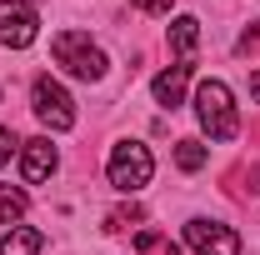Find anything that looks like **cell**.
<instances>
[{
    "label": "cell",
    "mask_w": 260,
    "mask_h": 255,
    "mask_svg": "<svg viewBox=\"0 0 260 255\" xmlns=\"http://www.w3.org/2000/svg\"><path fill=\"white\" fill-rule=\"evenodd\" d=\"M195 115L210 140H235L240 135V115H235V100H230L225 80H200L195 85Z\"/></svg>",
    "instance_id": "6da1fadb"
},
{
    "label": "cell",
    "mask_w": 260,
    "mask_h": 255,
    "mask_svg": "<svg viewBox=\"0 0 260 255\" xmlns=\"http://www.w3.org/2000/svg\"><path fill=\"white\" fill-rule=\"evenodd\" d=\"M50 55H55V65H65L75 80H100V75H105V50H100L85 30H60L50 40Z\"/></svg>",
    "instance_id": "7a4b0ae2"
},
{
    "label": "cell",
    "mask_w": 260,
    "mask_h": 255,
    "mask_svg": "<svg viewBox=\"0 0 260 255\" xmlns=\"http://www.w3.org/2000/svg\"><path fill=\"white\" fill-rule=\"evenodd\" d=\"M105 175H110V185L115 190H145L150 185V175H155V160H150V145H140V140H120L115 150H110V165H105Z\"/></svg>",
    "instance_id": "3957f363"
},
{
    "label": "cell",
    "mask_w": 260,
    "mask_h": 255,
    "mask_svg": "<svg viewBox=\"0 0 260 255\" xmlns=\"http://www.w3.org/2000/svg\"><path fill=\"white\" fill-rule=\"evenodd\" d=\"M30 105H35V115H40L50 130H70L75 125V100L65 95V85L50 80V75H40V80L30 85Z\"/></svg>",
    "instance_id": "277c9868"
},
{
    "label": "cell",
    "mask_w": 260,
    "mask_h": 255,
    "mask_svg": "<svg viewBox=\"0 0 260 255\" xmlns=\"http://www.w3.org/2000/svg\"><path fill=\"white\" fill-rule=\"evenodd\" d=\"M35 35H40V15L30 0H0V45L25 50Z\"/></svg>",
    "instance_id": "5b68a950"
},
{
    "label": "cell",
    "mask_w": 260,
    "mask_h": 255,
    "mask_svg": "<svg viewBox=\"0 0 260 255\" xmlns=\"http://www.w3.org/2000/svg\"><path fill=\"white\" fill-rule=\"evenodd\" d=\"M185 245L195 255H240V235L215 220H190L185 225Z\"/></svg>",
    "instance_id": "8992f818"
},
{
    "label": "cell",
    "mask_w": 260,
    "mask_h": 255,
    "mask_svg": "<svg viewBox=\"0 0 260 255\" xmlns=\"http://www.w3.org/2000/svg\"><path fill=\"white\" fill-rule=\"evenodd\" d=\"M55 165H60V155H55V145H50V135H35V140H25V150H20V175L25 180H45V175H55Z\"/></svg>",
    "instance_id": "52a82bcc"
},
{
    "label": "cell",
    "mask_w": 260,
    "mask_h": 255,
    "mask_svg": "<svg viewBox=\"0 0 260 255\" xmlns=\"http://www.w3.org/2000/svg\"><path fill=\"white\" fill-rule=\"evenodd\" d=\"M185 85H190V65H170V70H160V75H155V85H150V90H155V100H160V105H170V110H175V105L185 100Z\"/></svg>",
    "instance_id": "ba28073f"
},
{
    "label": "cell",
    "mask_w": 260,
    "mask_h": 255,
    "mask_svg": "<svg viewBox=\"0 0 260 255\" xmlns=\"http://www.w3.org/2000/svg\"><path fill=\"white\" fill-rule=\"evenodd\" d=\"M195 45H200V20H195V15H175V20H170V50L180 55V65H190Z\"/></svg>",
    "instance_id": "9c48e42d"
},
{
    "label": "cell",
    "mask_w": 260,
    "mask_h": 255,
    "mask_svg": "<svg viewBox=\"0 0 260 255\" xmlns=\"http://www.w3.org/2000/svg\"><path fill=\"white\" fill-rule=\"evenodd\" d=\"M40 245H45V235H40L35 225H15V230L0 240V255H40Z\"/></svg>",
    "instance_id": "30bf717a"
},
{
    "label": "cell",
    "mask_w": 260,
    "mask_h": 255,
    "mask_svg": "<svg viewBox=\"0 0 260 255\" xmlns=\"http://www.w3.org/2000/svg\"><path fill=\"white\" fill-rule=\"evenodd\" d=\"M25 215V190H15V185H0V225L20 220Z\"/></svg>",
    "instance_id": "8fae6325"
},
{
    "label": "cell",
    "mask_w": 260,
    "mask_h": 255,
    "mask_svg": "<svg viewBox=\"0 0 260 255\" xmlns=\"http://www.w3.org/2000/svg\"><path fill=\"white\" fill-rule=\"evenodd\" d=\"M205 160H210V150H205L200 140H180V145H175V165H180V170H200Z\"/></svg>",
    "instance_id": "7c38bea8"
},
{
    "label": "cell",
    "mask_w": 260,
    "mask_h": 255,
    "mask_svg": "<svg viewBox=\"0 0 260 255\" xmlns=\"http://www.w3.org/2000/svg\"><path fill=\"white\" fill-rule=\"evenodd\" d=\"M145 220V210L140 205H125V210H110V230H125V225H140Z\"/></svg>",
    "instance_id": "4fadbf2b"
},
{
    "label": "cell",
    "mask_w": 260,
    "mask_h": 255,
    "mask_svg": "<svg viewBox=\"0 0 260 255\" xmlns=\"http://www.w3.org/2000/svg\"><path fill=\"white\" fill-rule=\"evenodd\" d=\"M15 145H20V140H15V130H0V165L10 160V150H15Z\"/></svg>",
    "instance_id": "5bb4252c"
},
{
    "label": "cell",
    "mask_w": 260,
    "mask_h": 255,
    "mask_svg": "<svg viewBox=\"0 0 260 255\" xmlns=\"http://www.w3.org/2000/svg\"><path fill=\"white\" fill-rule=\"evenodd\" d=\"M130 5H140L145 15H165V10H170V0H130Z\"/></svg>",
    "instance_id": "9a60e30c"
},
{
    "label": "cell",
    "mask_w": 260,
    "mask_h": 255,
    "mask_svg": "<svg viewBox=\"0 0 260 255\" xmlns=\"http://www.w3.org/2000/svg\"><path fill=\"white\" fill-rule=\"evenodd\" d=\"M150 245H160V235H155V230H140V235H135V250H150Z\"/></svg>",
    "instance_id": "2e32d148"
},
{
    "label": "cell",
    "mask_w": 260,
    "mask_h": 255,
    "mask_svg": "<svg viewBox=\"0 0 260 255\" xmlns=\"http://www.w3.org/2000/svg\"><path fill=\"white\" fill-rule=\"evenodd\" d=\"M250 95L260 100V70H255V75H250Z\"/></svg>",
    "instance_id": "e0dca14e"
},
{
    "label": "cell",
    "mask_w": 260,
    "mask_h": 255,
    "mask_svg": "<svg viewBox=\"0 0 260 255\" xmlns=\"http://www.w3.org/2000/svg\"><path fill=\"white\" fill-rule=\"evenodd\" d=\"M255 35H260V25H255Z\"/></svg>",
    "instance_id": "ac0fdd59"
}]
</instances>
